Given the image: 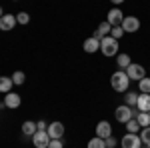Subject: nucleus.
Returning <instances> with one entry per match:
<instances>
[{
  "instance_id": "obj_1",
  "label": "nucleus",
  "mask_w": 150,
  "mask_h": 148,
  "mask_svg": "<svg viewBox=\"0 0 150 148\" xmlns=\"http://www.w3.org/2000/svg\"><path fill=\"white\" fill-rule=\"evenodd\" d=\"M110 86L116 92H126L128 86H130V78H128L126 70H116L114 74L110 76Z\"/></svg>"
},
{
  "instance_id": "obj_2",
  "label": "nucleus",
  "mask_w": 150,
  "mask_h": 148,
  "mask_svg": "<svg viewBox=\"0 0 150 148\" xmlns=\"http://www.w3.org/2000/svg\"><path fill=\"white\" fill-rule=\"evenodd\" d=\"M100 50H102L104 56L112 58L118 54V40L112 38V36H104L102 40H100Z\"/></svg>"
},
{
  "instance_id": "obj_3",
  "label": "nucleus",
  "mask_w": 150,
  "mask_h": 148,
  "mask_svg": "<svg viewBox=\"0 0 150 148\" xmlns=\"http://www.w3.org/2000/svg\"><path fill=\"white\" fill-rule=\"evenodd\" d=\"M114 116H116V120H118L120 124H126L130 118H134V116H136V112L132 110V106H126V104H122V106H118V108H116Z\"/></svg>"
},
{
  "instance_id": "obj_4",
  "label": "nucleus",
  "mask_w": 150,
  "mask_h": 148,
  "mask_svg": "<svg viewBox=\"0 0 150 148\" xmlns=\"http://www.w3.org/2000/svg\"><path fill=\"white\" fill-rule=\"evenodd\" d=\"M120 146L122 148H142V140H140V134H132V132H126L122 140H120Z\"/></svg>"
},
{
  "instance_id": "obj_5",
  "label": "nucleus",
  "mask_w": 150,
  "mask_h": 148,
  "mask_svg": "<svg viewBox=\"0 0 150 148\" xmlns=\"http://www.w3.org/2000/svg\"><path fill=\"white\" fill-rule=\"evenodd\" d=\"M122 30L128 32V34H134V32H138L140 30V20L136 16H124V20H122Z\"/></svg>"
},
{
  "instance_id": "obj_6",
  "label": "nucleus",
  "mask_w": 150,
  "mask_h": 148,
  "mask_svg": "<svg viewBox=\"0 0 150 148\" xmlns=\"http://www.w3.org/2000/svg\"><path fill=\"white\" fill-rule=\"evenodd\" d=\"M126 74H128L130 80H136V82H138V80H142L144 76H146V68H144L142 64H134V62H132V64L126 68Z\"/></svg>"
},
{
  "instance_id": "obj_7",
  "label": "nucleus",
  "mask_w": 150,
  "mask_h": 148,
  "mask_svg": "<svg viewBox=\"0 0 150 148\" xmlns=\"http://www.w3.org/2000/svg\"><path fill=\"white\" fill-rule=\"evenodd\" d=\"M50 140H52V138L48 136L46 130H36V134L32 136V144H34L36 148H48Z\"/></svg>"
},
{
  "instance_id": "obj_8",
  "label": "nucleus",
  "mask_w": 150,
  "mask_h": 148,
  "mask_svg": "<svg viewBox=\"0 0 150 148\" xmlns=\"http://www.w3.org/2000/svg\"><path fill=\"white\" fill-rule=\"evenodd\" d=\"M4 106L6 108H10V110H16L20 104H22V98H20V94L18 92H8V94H4Z\"/></svg>"
},
{
  "instance_id": "obj_9",
  "label": "nucleus",
  "mask_w": 150,
  "mask_h": 148,
  "mask_svg": "<svg viewBox=\"0 0 150 148\" xmlns=\"http://www.w3.org/2000/svg\"><path fill=\"white\" fill-rule=\"evenodd\" d=\"M122 20H124V14H122V10H120L118 6H114L112 10H108L106 22L110 24V26H120V24H122Z\"/></svg>"
},
{
  "instance_id": "obj_10",
  "label": "nucleus",
  "mask_w": 150,
  "mask_h": 148,
  "mask_svg": "<svg viewBox=\"0 0 150 148\" xmlns=\"http://www.w3.org/2000/svg\"><path fill=\"white\" fill-rule=\"evenodd\" d=\"M46 132H48V136H50V138H62V136H64V124H62V122H58V120L48 122Z\"/></svg>"
},
{
  "instance_id": "obj_11",
  "label": "nucleus",
  "mask_w": 150,
  "mask_h": 148,
  "mask_svg": "<svg viewBox=\"0 0 150 148\" xmlns=\"http://www.w3.org/2000/svg\"><path fill=\"white\" fill-rule=\"evenodd\" d=\"M16 14H4L2 18H0V30H4V32H10L14 30V26H16Z\"/></svg>"
},
{
  "instance_id": "obj_12",
  "label": "nucleus",
  "mask_w": 150,
  "mask_h": 148,
  "mask_svg": "<svg viewBox=\"0 0 150 148\" xmlns=\"http://www.w3.org/2000/svg\"><path fill=\"white\" fill-rule=\"evenodd\" d=\"M96 136H100V138L112 136V124H110L108 120H100V122L96 124Z\"/></svg>"
},
{
  "instance_id": "obj_13",
  "label": "nucleus",
  "mask_w": 150,
  "mask_h": 148,
  "mask_svg": "<svg viewBox=\"0 0 150 148\" xmlns=\"http://www.w3.org/2000/svg\"><path fill=\"white\" fill-rule=\"evenodd\" d=\"M82 48H84V52L94 54V52H98V50H100V40H98V38H94V36H90V38H86V40H84Z\"/></svg>"
},
{
  "instance_id": "obj_14",
  "label": "nucleus",
  "mask_w": 150,
  "mask_h": 148,
  "mask_svg": "<svg viewBox=\"0 0 150 148\" xmlns=\"http://www.w3.org/2000/svg\"><path fill=\"white\" fill-rule=\"evenodd\" d=\"M136 108H138V112H150V94L140 92V94H138V102H136Z\"/></svg>"
},
{
  "instance_id": "obj_15",
  "label": "nucleus",
  "mask_w": 150,
  "mask_h": 148,
  "mask_svg": "<svg viewBox=\"0 0 150 148\" xmlns=\"http://www.w3.org/2000/svg\"><path fill=\"white\" fill-rule=\"evenodd\" d=\"M110 30H112V26H110V24L108 22H100L98 24V28H96V30H94V38H98V40H102L104 36H110Z\"/></svg>"
},
{
  "instance_id": "obj_16",
  "label": "nucleus",
  "mask_w": 150,
  "mask_h": 148,
  "mask_svg": "<svg viewBox=\"0 0 150 148\" xmlns=\"http://www.w3.org/2000/svg\"><path fill=\"white\" fill-rule=\"evenodd\" d=\"M130 64H132V60H130V56L126 52H118L116 54V66H118V70H126Z\"/></svg>"
},
{
  "instance_id": "obj_17",
  "label": "nucleus",
  "mask_w": 150,
  "mask_h": 148,
  "mask_svg": "<svg viewBox=\"0 0 150 148\" xmlns=\"http://www.w3.org/2000/svg\"><path fill=\"white\" fill-rule=\"evenodd\" d=\"M36 130H38V128H36L34 120H26V122H22V134L26 138H32L36 134Z\"/></svg>"
},
{
  "instance_id": "obj_18",
  "label": "nucleus",
  "mask_w": 150,
  "mask_h": 148,
  "mask_svg": "<svg viewBox=\"0 0 150 148\" xmlns=\"http://www.w3.org/2000/svg\"><path fill=\"white\" fill-rule=\"evenodd\" d=\"M12 86H14V82H12L10 76H0V92H2V94L12 92Z\"/></svg>"
},
{
  "instance_id": "obj_19",
  "label": "nucleus",
  "mask_w": 150,
  "mask_h": 148,
  "mask_svg": "<svg viewBox=\"0 0 150 148\" xmlns=\"http://www.w3.org/2000/svg\"><path fill=\"white\" fill-rule=\"evenodd\" d=\"M136 120H138L140 128H146V126H150V114L148 112H136V116H134Z\"/></svg>"
},
{
  "instance_id": "obj_20",
  "label": "nucleus",
  "mask_w": 150,
  "mask_h": 148,
  "mask_svg": "<svg viewBox=\"0 0 150 148\" xmlns=\"http://www.w3.org/2000/svg\"><path fill=\"white\" fill-rule=\"evenodd\" d=\"M136 102H138V94L136 92H124V104L126 106H136Z\"/></svg>"
},
{
  "instance_id": "obj_21",
  "label": "nucleus",
  "mask_w": 150,
  "mask_h": 148,
  "mask_svg": "<svg viewBox=\"0 0 150 148\" xmlns=\"http://www.w3.org/2000/svg\"><path fill=\"white\" fill-rule=\"evenodd\" d=\"M124 126H126V130H128V132H132V134H138L140 130H142L136 118H130V120H128V122H126V124H124Z\"/></svg>"
},
{
  "instance_id": "obj_22",
  "label": "nucleus",
  "mask_w": 150,
  "mask_h": 148,
  "mask_svg": "<svg viewBox=\"0 0 150 148\" xmlns=\"http://www.w3.org/2000/svg\"><path fill=\"white\" fill-rule=\"evenodd\" d=\"M86 148H106V142H104V138L94 136V138H90V140H88Z\"/></svg>"
},
{
  "instance_id": "obj_23",
  "label": "nucleus",
  "mask_w": 150,
  "mask_h": 148,
  "mask_svg": "<svg viewBox=\"0 0 150 148\" xmlns=\"http://www.w3.org/2000/svg\"><path fill=\"white\" fill-rule=\"evenodd\" d=\"M10 78H12V82H14L16 86H22V84H24V80H26V74H24L22 70H16V72L12 74Z\"/></svg>"
},
{
  "instance_id": "obj_24",
  "label": "nucleus",
  "mask_w": 150,
  "mask_h": 148,
  "mask_svg": "<svg viewBox=\"0 0 150 148\" xmlns=\"http://www.w3.org/2000/svg\"><path fill=\"white\" fill-rule=\"evenodd\" d=\"M138 90L144 94H150V76H144L142 80H138Z\"/></svg>"
},
{
  "instance_id": "obj_25",
  "label": "nucleus",
  "mask_w": 150,
  "mask_h": 148,
  "mask_svg": "<svg viewBox=\"0 0 150 148\" xmlns=\"http://www.w3.org/2000/svg\"><path fill=\"white\" fill-rule=\"evenodd\" d=\"M16 22L22 24V26H24V24H28V22H30V14H28V12H22V10H20L18 14H16Z\"/></svg>"
},
{
  "instance_id": "obj_26",
  "label": "nucleus",
  "mask_w": 150,
  "mask_h": 148,
  "mask_svg": "<svg viewBox=\"0 0 150 148\" xmlns=\"http://www.w3.org/2000/svg\"><path fill=\"white\" fill-rule=\"evenodd\" d=\"M124 34H126V32L122 30V26H112V30H110V36H112V38H116V40H120Z\"/></svg>"
},
{
  "instance_id": "obj_27",
  "label": "nucleus",
  "mask_w": 150,
  "mask_h": 148,
  "mask_svg": "<svg viewBox=\"0 0 150 148\" xmlns=\"http://www.w3.org/2000/svg\"><path fill=\"white\" fill-rule=\"evenodd\" d=\"M140 140H142V144H150V126L140 130Z\"/></svg>"
},
{
  "instance_id": "obj_28",
  "label": "nucleus",
  "mask_w": 150,
  "mask_h": 148,
  "mask_svg": "<svg viewBox=\"0 0 150 148\" xmlns=\"http://www.w3.org/2000/svg\"><path fill=\"white\" fill-rule=\"evenodd\" d=\"M48 148H64L62 138H52V140H50V144H48Z\"/></svg>"
},
{
  "instance_id": "obj_29",
  "label": "nucleus",
  "mask_w": 150,
  "mask_h": 148,
  "mask_svg": "<svg viewBox=\"0 0 150 148\" xmlns=\"http://www.w3.org/2000/svg\"><path fill=\"white\" fill-rule=\"evenodd\" d=\"M104 142H106V148H116V144H118V140L112 136H108V138H104Z\"/></svg>"
},
{
  "instance_id": "obj_30",
  "label": "nucleus",
  "mask_w": 150,
  "mask_h": 148,
  "mask_svg": "<svg viewBox=\"0 0 150 148\" xmlns=\"http://www.w3.org/2000/svg\"><path fill=\"white\" fill-rule=\"evenodd\" d=\"M36 128H38V130H46L48 122H46V120H38V122H36Z\"/></svg>"
},
{
  "instance_id": "obj_31",
  "label": "nucleus",
  "mask_w": 150,
  "mask_h": 148,
  "mask_svg": "<svg viewBox=\"0 0 150 148\" xmlns=\"http://www.w3.org/2000/svg\"><path fill=\"white\" fill-rule=\"evenodd\" d=\"M110 2H112V4H114V6H120V4H122V2H124V0H110Z\"/></svg>"
},
{
  "instance_id": "obj_32",
  "label": "nucleus",
  "mask_w": 150,
  "mask_h": 148,
  "mask_svg": "<svg viewBox=\"0 0 150 148\" xmlns=\"http://www.w3.org/2000/svg\"><path fill=\"white\" fill-rule=\"evenodd\" d=\"M2 16H4V10H2V6H0V18H2Z\"/></svg>"
},
{
  "instance_id": "obj_33",
  "label": "nucleus",
  "mask_w": 150,
  "mask_h": 148,
  "mask_svg": "<svg viewBox=\"0 0 150 148\" xmlns=\"http://www.w3.org/2000/svg\"><path fill=\"white\" fill-rule=\"evenodd\" d=\"M142 148H148V146H146V144H142Z\"/></svg>"
},
{
  "instance_id": "obj_34",
  "label": "nucleus",
  "mask_w": 150,
  "mask_h": 148,
  "mask_svg": "<svg viewBox=\"0 0 150 148\" xmlns=\"http://www.w3.org/2000/svg\"><path fill=\"white\" fill-rule=\"evenodd\" d=\"M146 146H148V148H150V144H146Z\"/></svg>"
},
{
  "instance_id": "obj_35",
  "label": "nucleus",
  "mask_w": 150,
  "mask_h": 148,
  "mask_svg": "<svg viewBox=\"0 0 150 148\" xmlns=\"http://www.w3.org/2000/svg\"><path fill=\"white\" fill-rule=\"evenodd\" d=\"M14 2H18V0H14Z\"/></svg>"
},
{
  "instance_id": "obj_36",
  "label": "nucleus",
  "mask_w": 150,
  "mask_h": 148,
  "mask_svg": "<svg viewBox=\"0 0 150 148\" xmlns=\"http://www.w3.org/2000/svg\"><path fill=\"white\" fill-rule=\"evenodd\" d=\"M148 114H150V112H148Z\"/></svg>"
}]
</instances>
